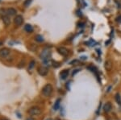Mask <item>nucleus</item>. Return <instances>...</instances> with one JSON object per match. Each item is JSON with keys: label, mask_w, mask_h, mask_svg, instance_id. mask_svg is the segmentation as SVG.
<instances>
[{"label": "nucleus", "mask_w": 121, "mask_h": 120, "mask_svg": "<svg viewBox=\"0 0 121 120\" xmlns=\"http://www.w3.org/2000/svg\"><path fill=\"white\" fill-rule=\"evenodd\" d=\"M52 90H53V89H52V86H51V85L47 84L44 87H43L42 94H43V95H44V96L48 97V96L51 95V94L52 93Z\"/></svg>", "instance_id": "obj_1"}, {"label": "nucleus", "mask_w": 121, "mask_h": 120, "mask_svg": "<svg viewBox=\"0 0 121 120\" xmlns=\"http://www.w3.org/2000/svg\"><path fill=\"white\" fill-rule=\"evenodd\" d=\"M115 98H116V101L119 105H121V97L120 93H116V95H115Z\"/></svg>", "instance_id": "obj_14"}, {"label": "nucleus", "mask_w": 121, "mask_h": 120, "mask_svg": "<svg viewBox=\"0 0 121 120\" xmlns=\"http://www.w3.org/2000/svg\"><path fill=\"white\" fill-rule=\"evenodd\" d=\"M38 73L41 76H46L48 73V68L46 66H41V67H39L38 69H37Z\"/></svg>", "instance_id": "obj_4"}, {"label": "nucleus", "mask_w": 121, "mask_h": 120, "mask_svg": "<svg viewBox=\"0 0 121 120\" xmlns=\"http://www.w3.org/2000/svg\"><path fill=\"white\" fill-rule=\"evenodd\" d=\"M104 68L107 71H111L113 68V63L112 61L108 60V61H105V64H104Z\"/></svg>", "instance_id": "obj_6"}, {"label": "nucleus", "mask_w": 121, "mask_h": 120, "mask_svg": "<svg viewBox=\"0 0 121 120\" xmlns=\"http://www.w3.org/2000/svg\"><path fill=\"white\" fill-rule=\"evenodd\" d=\"M10 54V50L8 48H2L1 50H0V57H3V58H5L7 57V56H8Z\"/></svg>", "instance_id": "obj_7"}, {"label": "nucleus", "mask_w": 121, "mask_h": 120, "mask_svg": "<svg viewBox=\"0 0 121 120\" xmlns=\"http://www.w3.org/2000/svg\"><path fill=\"white\" fill-rule=\"evenodd\" d=\"M3 21L6 26H8V25L11 24V19H10V17L8 15H4V16L3 17Z\"/></svg>", "instance_id": "obj_11"}, {"label": "nucleus", "mask_w": 121, "mask_h": 120, "mask_svg": "<svg viewBox=\"0 0 121 120\" xmlns=\"http://www.w3.org/2000/svg\"><path fill=\"white\" fill-rule=\"evenodd\" d=\"M50 56H51V53H50V51L48 49L44 50L41 53V54H40V57H41V59L43 61L50 59Z\"/></svg>", "instance_id": "obj_3"}, {"label": "nucleus", "mask_w": 121, "mask_h": 120, "mask_svg": "<svg viewBox=\"0 0 121 120\" xmlns=\"http://www.w3.org/2000/svg\"><path fill=\"white\" fill-rule=\"evenodd\" d=\"M24 30L26 31L27 32H29V33H31V32H32V31H33V28H32V25L26 24L24 26Z\"/></svg>", "instance_id": "obj_12"}, {"label": "nucleus", "mask_w": 121, "mask_h": 120, "mask_svg": "<svg viewBox=\"0 0 121 120\" xmlns=\"http://www.w3.org/2000/svg\"><path fill=\"white\" fill-rule=\"evenodd\" d=\"M78 69H76V70H73V73H72V75L73 76V75H74L75 73H78Z\"/></svg>", "instance_id": "obj_20"}, {"label": "nucleus", "mask_w": 121, "mask_h": 120, "mask_svg": "<svg viewBox=\"0 0 121 120\" xmlns=\"http://www.w3.org/2000/svg\"><path fill=\"white\" fill-rule=\"evenodd\" d=\"M35 64H36V62H35L34 61H31V62H30V64H29L28 70H31V69H32V68L35 66Z\"/></svg>", "instance_id": "obj_17"}, {"label": "nucleus", "mask_w": 121, "mask_h": 120, "mask_svg": "<svg viewBox=\"0 0 121 120\" xmlns=\"http://www.w3.org/2000/svg\"><path fill=\"white\" fill-rule=\"evenodd\" d=\"M116 2H117V3H121V0H116Z\"/></svg>", "instance_id": "obj_21"}, {"label": "nucleus", "mask_w": 121, "mask_h": 120, "mask_svg": "<svg viewBox=\"0 0 121 120\" xmlns=\"http://www.w3.org/2000/svg\"><path fill=\"white\" fill-rule=\"evenodd\" d=\"M60 78L62 79V80H65L69 76V70H67V69H65V70L61 71V73H60Z\"/></svg>", "instance_id": "obj_10"}, {"label": "nucleus", "mask_w": 121, "mask_h": 120, "mask_svg": "<svg viewBox=\"0 0 121 120\" xmlns=\"http://www.w3.org/2000/svg\"><path fill=\"white\" fill-rule=\"evenodd\" d=\"M31 3H32V0H25V2L23 3V5H24V7H28L31 4Z\"/></svg>", "instance_id": "obj_18"}, {"label": "nucleus", "mask_w": 121, "mask_h": 120, "mask_svg": "<svg viewBox=\"0 0 121 120\" xmlns=\"http://www.w3.org/2000/svg\"><path fill=\"white\" fill-rule=\"evenodd\" d=\"M40 113H41V110H40V108L38 107V106H32L28 111V114L32 116L39 115H40Z\"/></svg>", "instance_id": "obj_2"}, {"label": "nucleus", "mask_w": 121, "mask_h": 120, "mask_svg": "<svg viewBox=\"0 0 121 120\" xmlns=\"http://www.w3.org/2000/svg\"><path fill=\"white\" fill-rule=\"evenodd\" d=\"M112 109V103H111L110 102H107V103L103 106V111H104V112H106V113L110 112Z\"/></svg>", "instance_id": "obj_9"}, {"label": "nucleus", "mask_w": 121, "mask_h": 120, "mask_svg": "<svg viewBox=\"0 0 121 120\" xmlns=\"http://www.w3.org/2000/svg\"><path fill=\"white\" fill-rule=\"evenodd\" d=\"M0 120H8L7 119H0Z\"/></svg>", "instance_id": "obj_22"}, {"label": "nucleus", "mask_w": 121, "mask_h": 120, "mask_svg": "<svg viewBox=\"0 0 121 120\" xmlns=\"http://www.w3.org/2000/svg\"><path fill=\"white\" fill-rule=\"evenodd\" d=\"M0 1H1V0H0Z\"/></svg>", "instance_id": "obj_25"}, {"label": "nucleus", "mask_w": 121, "mask_h": 120, "mask_svg": "<svg viewBox=\"0 0 121 120\" xmlns=\"http://www.w3.org/2000/svg\"><path fill=\"white\" fill-rule=\"evenodd\" d=\"M2 44H3V42H2V41H0V45H2Z\"/></svg>", "instance_id": "obj_23"}, {"label": "nucleus", "mask_w": 121, "mask_h": 120, "mask_svg": "<svg viewBox=\"0 0 121 120\" xmlns=\"http://www.w3.org/2000/svg\"><path fill=\"white\" fill-rule=\"evenodd\" d=\"M7 14L9 15H15L16 14V10L14 8H9L7 10Z\"/></svg>", "instance_id": "obj_13"}, {"label": "nucleus", "mask_w": 121, "mask_h": 120, "mask_svg": "<svg viewBox=\"0 0 121 120\" xmlns=\"http://www.w3.org/2000/svg\"><path fill=\"white\" fill-rule=\"evenodd\" d=\"M60 103V99H57V100H56V102H55V104H54V106H53L54 111H57V110L59 109Z\"/></svg>", "instance_id": "obj_15"}, {"label": "nucleus", "mask_w": 121, "mask_h": 120, "mask_svg": "<svg viewBox=\"0 0 121 120\" xmlns=\"http://www.w3.org/2000/svg\"><path fill=\"white\" fill-rule=\"evenodd\" d=\"M23 18L21 15H16V17L14 19V23L15 25H17V26H20L21 24H23Z\"/></svg>", "instance_id": "obj_8"}, {"label": "nucleus", "mask_w": 121, "mask_h": 120, "mask_svg": "<svg viewBox=\"0 0 121 120\" xmlns=\"http://www.w3.org/2000/svg\"><path fill=\"white\" fill-rule=\"evenodd\" d=\"M35 40H36L37 42H42V41H44V38H43V36H40V35H36V37H35Z\"/></svg>", "instance_id": "obj_16"}, {"label": "nucleus", "mask_w": 121, "mask_h": 120, "mask_svg": "<svg viewBox=\"0 0 121 120\" xmlns=\"http://www.w3.org/2000/svg\"><path fill=\"white\" fill-rule=\"evenodd\" d=\"M57 52L61 56H64V57H66V56H68V54H69V50L64 47H59L57 48Z\"/></svg>", "instance_id": "obj_5"}, {"label": "nucleus", "mask_w": 121, "mask_h": 120, "mask_svg": "<svg viewBox=\"0 0 121 120\" xmlns=\"http://www.w3.org/2000/svg\"><path fill=\"white\" fill-rule=\"evenodd\" d=\"M116 22H118V23H121V15H120V16L117 17V18H116Z\"/></svg>", "instance_id": "obj_19"}, {"label": "nucleus", "mask_w": 121, "mask_h": 120, "mask_svg": "<svg viewBox=\"0 0 121 120\" xmlns=\"http://www.w3.org/2000/svg\"><path fill=\"white\" fill-rule=\"evenodd\" d=\"M46 120H52L51 119H46Z\"/></svg>", "instance_id": "obj_24"}]
</instances>
